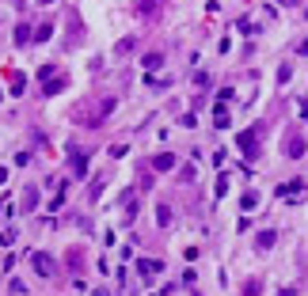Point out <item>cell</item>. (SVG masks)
<instances>
[{
    "label": "cell",
    "mask_w": 308,
    "mask_h": 296,
    "mask_svg": "<svg viewBox=\"0 0 308 296\" xmlns=\"http://www.w3.org/2000/svg\"><path fill=\"white\" fill-rule=\"evenodd\" d=\"M30 269H34L38 277H46V281H54V277H57V262H54L46 251H34V254H30Z\"/></svg>",
    "instance_id": "obj_1"
},
{
    "label": "cell",
    "mask_w": 308,
    "mask_h": 296,
    "mask_svg": "<svg viewBox=\"0 0 308 296\" xmlns=\"http://www.w3.org/2000/svg\"><path fill=\"white\" fill-rule=\"evenodd\" d=\"M285 156H289V160H305V156H308V141L301 137V133H289V141H285Z\"/></svg>",
    "instance_id": "obj_2"
},
{
    "label": "cell",
    "mask_w": 308,
    "mask_h": 296,
    "mask_svg": "<svg viewBox=\"0 0 308 296\" xmlns=\"http://www.w3.org/2000/svg\"><path fill=\"white\" fill-rule=\"evenodd\" d=\"M236 144L248 152V160H255V156H259V129H248V133H240V137H236Z\"/></svg>",
    "instance_id": "obj_3"
},
{
    "label": "cell",
    "mask_w": 308,
    "mask_h": 296,
    "mask_svg": "<svg viewBox=\"0 0 308 296\" xmlns=\"http://www.w3.org/2000/svg\"><path fill=\"white\" fill-rule=\"evenodd\" d=\"M137 273L152 281V273H164V258H141V262H137Z\"/></svg>",
    "instance_id": "obj_4"
},
{
    "label": "cell",
    "mask_w": 308,
    "mask_h": 296,
    "mask_svg": "<svg viewBox=\"0 0 308 296\" xmlns=\"http://www.w3.org/2000/svg\"><path fill=\"white\" fill-rule=\"evenodd\" d=\"M164 12V0H137V15H145V19H152V15Z\"/></svg>",
    "instance_id": "obj_5"
},
{
    "label": "cell",
    "mask_w": 308,
    "mask_h": 296,
    "mask_svg": "<svg viewBox=\"0 0 308 296\" xmlns=\"http://www.w3.org/2000/svg\"><path fill=\"white\" fill-rule=\"evenodd\" d=\"M111 110H114V99L107 95V99L99 103V110L91 114V129H95V126H103V122H107V114H111Z\"/></svg>",
    "instance_id": "obj_6"
},
{
    "label": "cell",
    "mask_w": 308,
    "mask_h": 296,
    "mask_svg": "<svg viewBox=\"0 0 308 296\" xmlns=\"http://www.w3.org/2000/svg\"><path fill=\"white\" fill-rule=\"evenodd\" d=\"M274 243H278V232H274V228H266V232H259V236H255V247H259V251H270Z\"/></svg>",
    "instance_id": "obj_7"
},
{
    "label": "cell",
    "mask_w": 308,
    "mask_h": 296,
    "mask_svg": "<svg viewBox=\"0 0 308 296\" xmlns=\"http://www.w3.org/2000/svg\"><path fill=\"white\" fill-rule=\"evenodd\" d=\"M61 91H65V76H50V80L42 84V95L46 99H50V95H61Z\"/></svg>",
    "instance_id": "obj_8"
},
{
    "label": "cell",
    "mask_w": 308,
    "mask_h": 296,
    "mask_svg": "<svg viewBox=\"0 0 308 296\" xmlns=\"http://www.w3.org/2000/svg\"><path fill=\"white\" fill-rule=\"evenodd\" d=\"M152 167H156V171H171V167H175V156H171V152H156V156H152Z\"/></svg>",
    "instance_id": "obj_9"
},
{
    "label": "cell",
    "mask_w": 308,
    "mask_h": 296,
    "mask_svg": "<svg viewBox=\"0 0 308 296\" xmlns=\"http://www.w3.org/2000/svg\"><path fill=\"white\" fill-rule=\"evenodd\" d=\"M213 126H217V129H228V107H224V99L213 107Z\"/></svg>",
    "instance_id": "obj_10"
},
{
    "label": "cell",
    "mask_w": 308,
    "mask_h": 296,
    "mask_svg": "<svg viewBox=\"0 0 308 296\" xmlns=\"http://www.w3.org/2000/svg\"><path fill=\"white\" fill-rule=\"evenodd\" d=\"M122 213H126V220H133V213H137V194H133V190L122 194Z\"/></svg>",
    "instance_id": "obj_11"
},
{
    "label": "cell",
    "mask_w": 308,
    "mask_h": 296,
    "mask_svg": "<svg viewBox=\"0 0 308 296\" xmlns=\"http://www.w3.org/2000/svg\"><path fill=\"white\" fill-rule=\"evenodd\" d=\"M305 179H293V183H285V186H278V197H293V194H301L305 190Z\"/></svg>",
    "instance_id": "obj_12"
},
{
    "label": "cell",
    "mask_w": 308,
    "mask_h": 296,
    "mask_svg": "<svg viewBox=\"0 0 308 296\" xmlns=\"http://www.w3.org/2000/svg\"><path fill=\"white\" fill-rule=\"evenodd\" d=\"M73 171L76 175H88V152H73Z\"/></svg>",
    "instance_id": "obj_13"
},
{
    "label": "cell",
    "mask_w": 308,
    "mask_h": 296,
    "mask_svg": "<svg viewBox=\"0 0 308 296\" xmlns=\"http://www.w3.org/2000/svg\"><path fill=\"white\" fill-rule=\"evenodd\" d=\"M156 224H160V228H168V224H171V205H164V201L156 205Z\"/></svg>",
    "instance_id": "obj_14"
},
{
    "label": "cell",
    "mask_w": 308,
    "mask_h": 296,
    "mask_svg": "<svg viewBox=\"0 0 308 296\" xmlns=\"http://www.w3.org/2000/svg\"><path fill=\"white\" fill-rule=\"evenodd\" d=\"M141 65H145L148 72H156V69L164 65V54H160V50H156V54H145V61H141Z\"/></svg>",
    "instance_id": "obj_15"
},
{
    "label": "cell",
    "mask_w": 308,
    "mask_h": 296,
    "mask_svg": "<svg viewBox=\"0 0 308 296\" xmlns=\"http://www.w3.org/2000/svg\"><path fill=\"white\" fill-rule=\"evenodd\" d=\"M27 42H30V27L19 23V27H15V46H27Z\"/></svg>",
    "instance_id": "obj_16"
},
{
    "label": "cell",
    "mask_w": 308,
    "mask_h": 296,
    "mask_svg": "<svg viewBox=\"0 0 308 296\" xmlns=\"http://www.w3.org/2000/svg\"><path fill=\"white\" fill-rule=\"evenodd\" d=\"M50 38H54V27L50 23H42V27L34 30V42H50Z\"/></svg>",
    "instance_id": "obj_17"
},
{
    "label": "cell",
    "mask_w": 308,
    "mask_h": 296,
    "mask_svg": "<svg viewBox=\"0 0 308 296\" xmlns=\"http://www.w3.org/2000/svg\"><path fill=\"white\" fill-rule=\"evenodd\" d=\"M23 87H27V76L15 72V76H12V95H23Z\"/></svg>",
    "instance_id": "obj_18"
},
{
    "label": "cell",
    "mask_w": 308,
    "mask_h": 296,
    "mask_svg": "<svg viewBox=\"0 0 308 296\" xmlns=\"http://www.w3.org/2000/svg\"><path fill=\"white\" fill-rule=\"evenodd\" d=\"M34 205H38V190L30 186V190H27V197H23V209H34Z\"/></svg>",
    "instance_id": "obj_19"
},
{
    "label": "cell",
    "mask_w": 308,
    "mask_h": 296,
    "mask_svg": "<svg viewBox=\"0 0 308 296\" xmlns=\"http://www.w3.org/2000/svg\"><path fill=\"white\" fill-rule=\"evenodd\" d=\"M15 243V228H4V232H0V247H12Z\"/></svg>",
    "instance_id": "obj_20"
},
{
    "label": "cell",
    "mask_w": 308,
    "mask_h": 296,
    "mask_svg": "<svg viewBox=\"0 0 308 296\" xmlns=\"http://www.w3.org/2000/svg\"><path fill=\"white\" fill-rule=\"evenodd\" d=\"M236 27L244 30V34H255V30H259V27H255V23H251V19H248V15H244V19H240V23H236Z\"/></svg>",
    "instance_id": "obj_21"
},
{
    "label": "cell",
    "mask_w": 308,
    "mask_h": 296,
    "mask_svg": "<svg viewBox=\"0 0 308 296\" xmlns=\"http://www.w3.org/2000/svg\"><path fill=\"white\" fill-rule=\"evenodd\" d=\"M255 205H259V194H255V190H248V194H244V209H255Z\"/></svg>",
    "instance_id": "obj_22"
},
{
    "label": "cell",
    "mask_w": 308,
    "mask_h": 296,
    "mask_svg": "<svg viewBox=\"0 0 308 296\" xmlns=\"http://www.w3.org/2000/svg\"><path fill=\"white\" fill-rule=\"evenodd\" d=\"M69 266H73V269H80V266H84V254H80V251H73V254H69Z\"/></svg>",
    "instance_id": "obj_23"
},
{
    "label": "cell",
    "mask_w": 308,
    "mask_h": 296,
    "mask_svg": "<svg viewBox=\"0 0 308 296\" xmlns=\"http://www.w3.org/2000/svg\"><path fill=\"white\" fill-rule=\"evenodd\" d=\"M194 281H198V273H194V269H183V285H187V289H191Z\"/></svg>",
    "instance_id": "obj_24"
},
{
    "label": "cell",
    "mask_w": 308,
    "mask_h": 296,
    "mask_svg": "<svg viewBox=\"0 0 308 296\" xmlns=\"http://www.w3.org/2000/svg\"><path fill=\"white\" fill-rule=\"evenodd\" d=\"M133 46H137V42H133V38H122V42H118V54H130Z\"/></svg>",
    "instance_id": "obj_25"
},
{
    "label": "cell",
    "mask_w": 308,
    "mask_h": 296,
    "mask_svg": "<svg viewBox=\"0 0 308 296\" xmlns=\"http://www.w3.org/2000/svg\"><path fill=\"white\" fill-rule=\"evenodd\" d=\"M297 54H305V57H308V38H305L301 46H297Z\"/></svg>",
    "instance_id": "obj_26"
},
{
    "label": "cell",
    "mask_w": 308,
    "mask_h": 296,
    "mask_svg": "<svg viewBox=\"0 0 308 296\" xmlns=\"http://www.w3.org/2000/svg\"><path fill=\"white\" fill-rule=\"evenodd\" d=\"M301 118H305V122H308V99H305V103H301Z\"/></svg>",
    "instance_id": "obj_27"
},
{
    "label": "cell",
    "mask_w": 308,
    "mask_h": 296,
    "mask_svg": "<svg viewBox=\"0 0 308 296\" xmlns=\"http://www.w3.org/2000/svg\"><path fill=\"white\" fill-rule=\"evenodd\" d=\"M0 183H8V167H0Z\"/></svg>",
    "instance_id": "obj_28"
},
{
    "label": "cell",
    "mask_w": 308,
    "mask_h": 296,
    "mask_svg": "<svg viewBox=\"0 0 308 296\" xmlns=\"http://www.w3.org/2000/svg\"><path fill=\"white\" fill-rule=\"evenodd\" d=\"M278 4H297V0H278Z\"/></svg>",
    "instance_id": "obj_29"
},
{
    "label": "cell",
    "mask_w": 308,
    "mask_h": 296,
    "mask_svg": "<svg viewBox=\"0 0 308 296\" xmlns=\"http://www.w3.org/2000/svg\"><path fill=\"white\" fill-rule=\"evenodd\" d=\"M38 4H42V8H46V4H54V0H38Z\"/></svg>",
    "instance_id": "obj_30"
}]
</instances>
